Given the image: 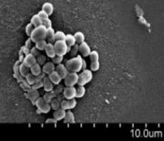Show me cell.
<instances>
[{
    "label": "cell",
    "mask_w": 164,
    "mask_h": 141,
    "mask_svg": "<svg viewBox=\"0 0 164 141\" xmlns=\"http://www.w3.org/2000/svg\"><path fill=\"white\" fill-rule=\"evenodd\" d=\"M55 31L54 29L50 27V28H46V40L48 41V43H53L55 40Z\"/></svg>",
    "instance_id": "obj_18"
},
{
    "label": "cell",
    "mask_w": 164,
    "mask_h": 141,
    "mask_svg": "<svg viewBox=\"0 0 164 141\" xmlns=\"http://www.w3.org/2000/svg\"><path fill=\"white\" fill-rule=\"evenodd\" d=\"M53 45L56 55L64 56L68 53V45L65 40H56Z\"/></svg>",
    "instance_id": "obj_5"
},
{
    "label": "cell",
    "mask_w": 164,
    "mask_h": 141,
    "mask_svg": "<svg viewBox=\"0 0 164 141\" xmlns=\"http://www.w3.org/2000/svg\"><path fill=\"white\" fill-rule=\"evenodd\" d=\"M60 102H61V101H60L59 99L53 98L51 100V101L50 102V107H51V109H53V110H57V109L60 108Z\"/></svg>",
    "instance_id": "obj_27"
},
{
    "label": "cell",
    "mask_w": 164,
    "mask_h": 141,
    "mask_svg": "<svg viewBox=\"0 0 164 141\" xmlns=\"http://www.w3.org/2000/svg\"><path fill=\"white\" fill-rule=\"evenodd\" d=\"M38 15L41 17V19L42 20H44V19H48V16H49L47 14V13L46 12V11H44V10H41L40 11H39Z\"/></svg>",
    "instance_id": "obj_41"
},
{
    "label": "cell",
    "mask_w": 164,
    "mask_h": 141,
    "mask_svg": "<svg viewBox=\"0 0 164 141\" xmlns=\"http://www.w3.org/2000/svg\"><path fill=\"white\" fill-rule=\"evenodd\" d=\"M62 60H63V56H60V55H56V56L52 58V62L56 64L62 63Z\"/></svg>",
    "instance_id": "obj_34"
},
{
    "label": "cell",
    "mask_w": 164,
    "mask_h": 141,
    "mask_svg": "<svg viewBox=\"0 0 164 141\" xmlns=\"http://www.w3.org/2000/svg\"><path fill=\"white\" fill-rule=\"evenodd\" d=\"M25 77H26L27 83H28L29 85H33L36 81V77L34 76L33 74H31V72H29Z\"/></svg>",
    "instance_id": "obj_28"
},
{
    "label": "cell",
    "mask_w": 164,
    "mask_h": 141,
    "mask_svg": "<svg viewBox=\"0 0 164 141\" xmlns=\"http://www.w3.org/2000/svg\"><path fill=\"white\" fill-rule=\"evenodd\" d=\"M53 97H54V94H52L51 92H47V93L45 94L43 98H44V99L46 102L50 104L52 99H53Z\"/></svg>",
    "instance_id": "obj_32"
},
{
    "label": "cell",
    "mask_w": 164,
    "mask_h": 141,
    "mask_svg": "<svg viewBox=\"0 0 164 141\" xmlns=\"http://www.w3.org/2000/svg\"><path fill=\"white\" fill-rule=\"evenodd\" d=\"M99 68H100V64H99V60L91 62L90 69H91L92 71L96 72V71H97V70H99Z\"/></svg>",
    "instance_id": "obj_33"
},
{
    "label": "cell",
    "mask_w": 164,
    "mask_h": 141,
    "mask_svg": "<svg viewBox=\"0 0 164 141\" xmlns=\"http://www.w3.org/2000/svg\"><path fill=\"white\" fill-rule=\"evenodd\" d=\"M66 35L62 31H58L55 33V40H65Z\"/></svg>",
    "instance_id": "obj_31"
},
{
    "label": "cell",
    "mask_w": 164,
    "mask_h": 141,
    "mask_svg": "<svg viewBox=\"0 0 164 141\" xmlns=\"http://www.w3.org/2000/svg\"><path fill=\"white\" fill-rule=\"evenodd\" d=\"M66 114V111L65 109H62V108H59L57 110H55L53 113V118L55 120L57 121H60L64 119Z\"/></svg>",
    "instance_id": "obj_15"
},
{
    "label": "cell",
    "mask_w": 164,
    "mask_h": 141,
    "mask_svg": "<svg viewBox=\"0 0 164 141\" xmlns=\"http://www.w3.org/2000/svg\"><path fill=\"white\" fill-rule=\"evenodd\" d=\"M74 36H75L76 44H81V43H83L85 40V34H84L83 32H80V31H77V32H76L75 34H74Z\"/></svg>",
    "instance_id": "obj_23"
},
{
    "label": "cell",
    "mask_w": 164,
    "mask_h": 141,
    "mask_svg": "<svg viewBox=\"0 0 164 141\" xmlns=\"http://www.w3.org/2000/svg\"><path fill=\"white\" fill-rule=\"evenodd\" d=\"M63 96L66 99L76 98V88L75 87H66L63 89Z\"/></svg>",
    "instance_id": "obj_8"
},
{
    "label": "cell",
    "mask_w": 164,
    "mask_h": 141,
    "mask_svg": "<svg viewBox=\"0 0 164 141\" xmlns=\"http://www.w3.org/2000/svg\"><path fill=\"white\" fill-rule=\"evenodd\" d=\"M79 52V44H75L73 46L71 47L70 51V55L72 58L77 56V52Z\"/></svg>",
    "instance_id": "obj_29"
},
{
    "label": "cell",
    "mask_w": 164,
    "mask_h": 141,
    "mask_svg": "<svg viewBox=\"0 0 164 141\" xmlns=\"http://www.w3.org/2000/svg\"><path fill=\"white\" fill-rule=\"evenodd\" d=\"M48 77L49 78V80L55 85H59V84L60 83V82H61V80H62L61 77L60 76V74H58V72L56 71V70H54V71H53L51 72V73H50L49 74H48Z\"/></svg>",
    "instance_id": "obj_12"
},
{
    "label": "cell",
    "mask_w": 164,
    "mask_h": 141,
    "mask_svg": "<svg viewBox=\"0 0 164 141\" xmlns=\"http://www.w3.org/2000/svg\"><path fill=\"white\" fill-rule=\"evenodd\" d=\"M56 70V66H55V64L53 62H46L44 65H43L42 68V71L44 74H49L51 73L53 71Z\"/></svg>",
    "instance_id": "obj_14"
},
{
    "label": "cell",
    "mask_w": 164,
    "mask_h": 141,
    "mask_svg": "<svg viewBox=\"0 0 164 141\" xmlns=\"http://www.w3.org/2000/svg\"><path fill=\"white\" fill-rule=\"evenodd\" d=\"M86 89L85 86H78L76 88V98H82L85 94Z\"/></svg>",
    "instance_id": "obj_25"
},
{
    "label": "cell",
    "mask_w": 164,
    "mask_h": 141,
    "mask_svg": "<svg viewBox=\"0 0 164 141\" xmlns=\"http://www.w3.org/2000/svg\"><path fill=\"white\" fill-rule=\"evenodd\" d=\"M83 58L80 56H77L71 58L65 63V67L69 72H77L78 73L82 70Z\"/></svg>",
    "instance_id": "obj_1"
},
{
    "label": "cell",
    "mask_w": 164,
    "mask_h": 141,
    "mask_svg": "<svg viewBox=\"0 0 164 141\" xmlns=\"http://www.w3.org/2000/svg\"><path fill=\"white\" fill-rule=\"evenodd\" d=\"M32 43H33V41L31 40V39L30 38H29L28 39V40H27L26 43V48L30 49L31 48V44H32Z\"/></svg>",
    "instance_id": "obj_42"
},
{
    "label": "cell",
    "mask_w": 164,
    "mask_h": 141,
    "mask_svg": "<svg viewBox=\"0 0 164 141\" xmlns=\"http://www.w3.org/2000/svg\"><path fill=\"white\" fill-rule=\"evenodd\" d=\"M93 78V74L91 70H84L80 74H78L77 85L79 86H85L92 81Z\"/></svg>",
    "instance_id": "obj_3"
},
{
    "label": "cell",
    "mask_w": 164,
    "mask_h": 141,
    "mask_svg": "<svg viewBox=\"0 0 164 141\" xmlns=\"http://www.w3.org/2000/svg\"><path fill=\"white\" fill-rule=\"evenodd\" d=\"M30 53L32 54L33 56H34L35 57L38 56L39 55L41 54V53H40V50H39L38 48H36V46H35V47H33V48L31 49Z\"/></svg>",
    "instance_id": "obj_40"
},
{
    "label": "cell",
    "mask_w": 164,
    "mask_h": 141,
    "mask_svg": "<svg viewBox=\"0 0 164 141\" xmlns=\"http://www.w3.org/2000/svg\"><path fill=\"white\" fill-rule=\"evenodd\" d=\"M87 69V62H86V61L85 60H83V67H82V70H84Z\"/></svg>",
    "instance_id": "obj_43"
},
{
    "label": "cell",
    "mask_w": 164,
    "mask_h": 141,
    "mask_svg": "<svg viewBox=\"0 0 164 141\" xmlns=\"http://www.w3.org/2000/svg\"><path fill=\"white\" fill-rule=\"evenodd\" d=\"M31 92H29V94H30V97L31 99H36L37 97H38V92H37V89H33V90H31Z\"/></svg>",
    "instance_id": "obj_39"
},
{
    "label": "cell",
    "mask_w": 164,
    "mask_h": 141,
    "mask_svg": "<svg viewBox=\"0 0 164 141\" xmlns=\"http://www.w3.org/2000/svg\"><path fill=\"white\" fill-rule=\"evenodd\" d=\"M78 82V74L77 72H69L64 78V83L66 87H75Z\"/></svg>",
    "instance_id": "obj_6"
},
{
    "label": "cell",
    "mask_w": 164,
    "mask_h": 141,
    "mask_svg": "<svg viewBox=\"0 0 164 141\" xmlns=\"http://www.w3.org/2000/svg\"><path fill=\"white\" fill-rule=\"evenodd\" d=\"M35 104L38 108V110L41 113H48L51 109L49 103H47L45 101L43 97H38L35 101Z\"/></svg>",
    "instance_id": "obj_4"
},
{
    "label": "cell",
    "mask_w": 164,
    "mask_h": 141,
    "mask_svg": "<svg viewBox=\"0 0 164 141\" xmlns=\"http://www.w3.org/2000/svg\"><path fill=\"white\" fill-rule=\"evenodd\" d=\"M47 43L48 42H47L46 39H43V40L36 41V42L35 43V46H36V48H38L40 51H42V50H44L45 48H46Z\"/></svg>",
    "instance_id": "obj_24"
},
{
    "label": "cell",
    "mask_w": 164,
    "mask_h": 141,
    "mask_svg": "<svg viewBox=\"0 0 164 141\" xmlns=\"http://www.w3.org/2000/svg\"><path fill=\"white\" fill-rule=\"evenodd\" d=\"M45 52H46V54L47 57H48L49 58H52L53 57L56 56V50H55L54 45L52 44V43H47L46 48L44 49Z\"/></svg>",
    "instance_id": "obj_11"
},
{
    "label": "cell",
    "mask_w": 164,
    "mask_h": 141,
    "mask_svg": "<svg viewBox=\"0 0 164 141\" xmlns=\"http://www.w3.org/2000/svg\"><path fill=\"white\" fill-rule=\"evenodd\" d=\"M29 71H30V68L25 65L23 62L20 64V66H19V72H20L21 75L23 76V77H26L27 74L29 73Z\"/></svg>",
    "instance_id": "obj_26"
},
{
    "label": "cell",
    "mask_w": 164,
    "mask_h": 141,
    "mask_svg": "<svg viewBox=\"0 0 164 141\" xmlns=\"http://www.w3.org/2000/svg\"><path fill=\"white\" fill-rule=\"evenodd\" d=\"M42 22H43V20L41 19V17L39 16L38 14L34 15L31 19V23H32L33 26H34V27H37L38 26H41V25H42Z\"/></svg>",
    "instance_id": "obj_21"
},
{
    "label": "cell",
    "mask_w": 164,
    "mask_h": 141,
    "mask_svg": "<svg viewBox=\"0 0 164 141\" xmlns=\"http://www.w3.org/2000/svg\"><path fill=\"white\" fill-rule=\"evenodd\" d=\"M34 28H35V27L34 26H33V24L31 23H28V24L26 25V29H25V30H26V33L27 36L30 37L31 34H32L33 31H34Z\"/></svg>",
    "instance_id": "obj_36"
},
{
    "label": "cell",
    "mask_w": 164,
    "mask_h": 141,
    "mask_svg": "<svg viewBox=\"0 0 164 141\" xmlns=\"http://www.w3.org/2000/svg\"><path fill=\"white\" fill-rule=\"evenodd\" d=\"M55 70L60 74V76L61 77L62 79H64V78L68 75V74L69 73V71L68 70L67 68L65 67V64H63L62 63L57 64Z\"/></svg>",
    "instance_id": "obj_13"
},
{
    "label": "cell",
    "mask_w": 164,
    "mask_h": 141,
    "mask_svg": "<svg viewBox=\"0 0 164 141\" xmlns=\"http://www.w3.org/2000/svg\"><path fill=\"white\" fill-rule=\"evenodd\" d=\"M36 62H37L36 57L33 56L32 54L30 53V52L28 54H26V56L23 58V63L29 68L32 67V66L34 65V64H36Z\"/></svg>",
    "instance_id": "obj_9"
},
{
    "label": "cell",
    "mask_w": 164,
    "mask_h": 141,
    "mask_svg": "<svg viewBox=\"0 0 164 141\" xmlns=\"http://www.w3.org/2000/svg\"><path fill=\"white\" fill-rule=\"evenodd\" d=\"M30 72L31 74H34V76H36V77L40 75V74L43 72L41 65L39 64L38 62H36V63L34 64L32 67L30 68Z\"/></svg>",
    "instance_id": "obj_16"
},
{
    "label": "cell",
    "mask_w": 164,
    "mask_h": 141,
    "mask_svg": "<svg viewBox=\"0 0 164 141\" xmlns=\"http://www.w3.org/2000/svg\"><path fill=\"white\" fill-rule=\"evenodd\" d=\"M44 87V82L42 80H36V82L32 85V88L34 89H38L39 88H41Z\"/></svg>",
    "instance_id": "obj_37"
},
{
    "label": "cell",
    "mask_w": 164,
    "mask_h": 141,
    "mask_svg": "<svg viewBox=\"0 0 164 141\" xmlns=\"http://www.w3.org/2000/svg\"><path fill=\"white\" fill-rule=\"evenodd\" d=\"M77 105V101L75 99H65L60 102V108L65 109V110H71L75 109Z\"/></svg>",
    "instance_id": "obj_7"
},
{
    "label": "cell",
    "mask_w": 164,
    "mask_h": 141,
    "mask_svg": "<svg viewBox=\"0 0 164 141\" xmlns=\"http://www.w3.org/2000/svg\"><path fill=\"white\" fill-rule=\"evenodd\" d=\"M79 51L83 57H88L91 52V48L88 44L84 41L79 44Z\"/></svg>",
    "instance_id": "obj_10"
},
{
    "label": "cell",
    "mask_w": 164,
    "mask_h": 141,
    "mask_svg": "<svg viewBox=\"0 0 164 141\" xmlns=\"http://www.w3.org/2000/svg\"><path fill=\"white\" fill-rule=\"evenodd\" d=\"M89 57L91 62L97 61V60H99V55L97 50H93V51L91 50L90 53L89 55Z\"/></svg>",
    "instance_id": "obj_30"
},
{
    "label": "cell",
    "mask_w": 164,
    "mask_h": 141,
    "mask_svg": "<svg viewBox=\"0 0 164 141\" xmlns=\"http://www.w3.org/2000/svg\"><path fill=\"white\" fill-rule=\"evenodd\" d=\"M42 25L46 28H50V27H52V21L49 18L46 19H44V20H43Z\"/></svg>",
    "instance_id": "obj_38"
},
{
    "label": "cell",
    "mask_w": 164,
    "mask_h": 141,
    "mask_svg": "<svg viewBox=\"0 0 164 141\" xmlns=\"http://www.w3.org/2000/svg\"><path fill=\"white\" fill-rule=\"evenodd\" d=\"M65 41L66 43V44L68 45V46H69L70 47L73 46L74 45L76 44V40L75 38V36H74V35L72 34H67L65 36Z\"/></svg>",
    "instance_id": "obj_22"
},
{
    "label": "cell",
    "mask_w": 164,
    "mask_h": 141,
    "mask_svg": "<svg viewBox=\"0 0 164 141\" xmlns=\"http://www.w3.org/2000/svg\"><path fill=\"white\" fill-rule=\"evenodd\" d=\"M43 82H44V87L45 91L46 92H52L53 89V84L49 80L48 77H44L43 79Z\"/></svg>",
    "instance_id": "obj_17"
},
{
    "label": "cell",
    "mask_w": 164,
    "mask_h": 141,
    "mask_svg": "<svg viewBox=\"0 0 164 141\" xmlns=\"http://www.w3.org/2000/svg\"><path fill=\"white\" fill-rule=\"evenodd\" d=\"M46 28L43 25H41V26L35 27L32 34L30 36V38L33 41V43H36L38 40L46 39Z\"/></svg>",
    "instance_id": "obj_2"
},
{
    "label": "cell",
    "mask_w": 164,
    "mask_h": 141,
    "mask_svg": "<svg viewBox=\"0 0 164 141\" xmlns=\"http://www.w3.org/2000/svg\"><path fill=\"white\" fill-rule=\"evenodd\" d=\"M42 10L46 11L47 14H48V16L52 15V14L53 13V11H54L53 5V4L50 2L44 3L42 6Z\"/></svg>",
    "instance_id": "obj_19"
},
{
    "label": "cell",
    "mask_w": 164,
    "mask_h": 141,
    "mask_svg": "<svg viewBox=\"0 0 164 141\" xmlns=\"http://www.w3.org/2000/svg\"><path fill=\"white\" fill-rule=\"evenodd\" d=\"M36 60L37 62L41 65H44V64L46 63V57L44 56V55L40 54L38 56L36 57Z\"/></svg>",
    "instance_id": "obj_35"
},
{
    "label": "cell",
    "mask_w": 164,
    "mask_h": 141,
    "mask_svg": "<svg viewBox=\"0 0 164 141\" xmlns=\"http://www.w3.org/2000/svg\"><path fill=\"white\" fill-rule=\"evenodd\" d=\"M64 122L67 123H74L75 122V116L72 111H68V112H66L65 116L64 118Z\"/></svg>",
    "instance_id": "obj_20"
}]
</instances>
